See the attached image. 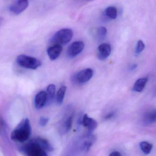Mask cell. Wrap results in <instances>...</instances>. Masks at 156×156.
Segmentation results:
<instances>
[{
	"label": "cell",
	"instance_id": "obj_5",
	"mask_svg": "<svg viewBox=\"0 0 156 156\" xmlns=\"http://www.w3.org/2000/svg\"><path fill=\"white\" fill-rule=\"evenodd\" d=\"M93 74L94 71L92 69H85L77 73L75 77V81L79 84L86 83L92 78Z\"/></svg>",
	"mask_w": 156,
	"mask_h": 156
},
{
	"label": "cell",
	"instance_id": "obj_28",
	"mask_svg": "<svg viewBox=\"0 0 156 156\" xmlns=\"http://www.w3.org/2000/svg\"><path fill=\"white\" fill-rule=\"evenodd\" d=\"M87 1H93V0H87Z\"/></svg>",
	"mask_w": 156,
	"mask_h": 156
},
{
	"label": "cell",
	"instance_id": "obj_11",
	"mask_svg": "<svg viewBox=\"0 0 156 156\" xmlns=\"http://www.w3.org/2000/svg\"><path fill=\"white\" fill-rule=\"evenodd\" d=\"M143 122L145 125L156 123V109H151L146 112L143 116Z\"/></svg>",
	"mask_w": 156,
	"mask_h": 156
},
{
	"label": "cell",
	"instance_id": "obj_16",
	"mask_svg": "<svg viewBox=\"0 0 156 156\" xmlns=\"http://www.w3.org/2000/svg\"><path fill=\"white\" fill-rule=\"evenodd\" d=\"M66 89V86H62L60 89H59L57 93V102L59 105H61L63 103Z\"/></svg>",
	"mask_w": 156,
	"mask_h": 156
},
{
	"label": "cell",
	"instance_id": "obj_24",
	"mask_svg": "<svg viewBox=\"0 0 156 156\" xmlns=\"http://www.w3.org/2000/svg\"><path fill=\"white\" fill-rule=\"evenodd\" d=\"M114 115V113H110L108 114H107V115L105 116V118L106 119H110L112 118V117H113Z\"/></svg>",
	"mask_w": 156,
	"mask_h": 156
},
{
	"label": "cell",
	"instance_id": "obj_8",
	"mask_svg": "<svg viewBox=\"0 0 156 156\" xmlns=\"http://www.w3.org/2000/svg\"><path fill=\"white\" fill-rule=\"evenodd\" d=\"M111 45L107 43H103L98 47L97 57L100 60H104L110 56L111 53Z\"/></svg>",
	"mask_w": 156,
	"mask_h": 156
},
{
	"label": "cell",
	"instance_id": "obj_21",
	"mask_svg": "<svg viewBox=\"0 0 156 156\" xmlns=\"http://www.w3.org/2000/svg\"><path fill=\"white\" fill-rule=\"evenodd\" d=\"M144 44L142 40H139L137 41L135 49V53L137 55L140 54L145 49Z\"/></svg>",
	"mask_w": 156,
	"mask_h": 156
},
{
	"label": "cell",
	"instance_id": "obj_2",
	"mask_svg": "<svg viewBox=\"0 0 156 156\" xmlns=\"http://www.w3.org/2000/svg\"><path fill=\"white\" fill-rule=\"evenodd\" d=\"M73 36V32L71 29L64 28L55 33L50 42L53 45H65L70 42Z\"/></svg>",
	"mask_w": 156,
	"mask_h": 156
},
{
	"label": "cell",
	"instance_id": "obj_10",
	"mask_svg": "<svg viewBox=\"0 0 156 156\" xmlns=\"http://www.w3.org/2000/svg\"><path fill=\"white\" fill-rule=\"evenodd\" d=\"M46 92L41 91L37 94L35 97L34 105L37 109H41L45 106L47 103Z\"/></svg>",
	"mask_w": 156,
	"mask_h": 156
},
{
	"label": "cell",
	"instance_id": "obj_18",
	"mask_svg": "<svg viewBox=\"0 0 156 156\" xmlns=\"http://www.w3.org/2000/svg\"><path fill=\"white\" fill-rule=\"evenodd\" d=\"M107 34V29L104 27H100L96 30V36L99 41H102L105 39Z\"/></svg>",
	"mask_w": 156,
	"mask_h": 156
},
{
	"label": "cell",
	"instance_id": "obj_23",
	"mask_svg": "<svg viewBox=\"0 0 156 156\" xmlns=\"http://www.w3.org/2000/svg\"><path fill=\"white\" fill-rule=\"evenodd\" d=\"M48 118L46 117H41L39 120V124L41 126H45L48 122Z\"/></svg>",
	"mask_w": 156,
	"mask_h": 156
},
{
	"label": "cell",
	"instance_id": "obj_12",
	"mask_svg": "<svg viewBox=\"0 0 156 156\" xmlns=\"http://www.w3.org/2000/svg\"><path fill=\"white\" fill-rule=\"evenodd\" d=\"M82 124L86 127L89 131H92L97 128V122L93 118H90L87 114H84L83 117Z\"/></svg>",
	"mask_w": 156,
	"mask_h": 156
},
{
	"label": "cell",
	"instance_id": "obj_9",
	"mask_svg": "<svg viewBox=\"0 0 156 156\" xmlns=\"http://www.w3.org/2000/svg\"><path fill=\"white\" fill-rule=\"evenodd\" d=\"M62 50H63L62 45L55 44L49 47L48 49V55L51 60H55L59 56L60 54L62 53Z\"/></svg>",
	"mask_w": 156,
	"mask_h": 156
},
{
	"label": "cell",
	"instance_id": "obj_17",
	"mask_svg": "<svg viewBox=\"0 0 156 156\" xmlns=\"http://www.w3.org/2000/svg\"><path fill=\"white\" fill-rule=\"evenodd\" d=\"M105 15L109 18L115 19L117 17V10L115 6H109L106 8L105 11Z\"/></svg>",
	"mask_w": 156,
	"mask_h": 156
},
{
	"label": "cell",
	"instance_id": "obj_4",
	"mask_svg": "<svg viewBox=\"0 0 156 156\" xmlns=\"http://www.w3.org/2000/svg\"><path fill=\"white\" fill-rule=\"evenodd\" d=\"M16 62L21 67L30 69H37L41 65V61L39 60L25 55H19L17 56Z\"/></svg>",
	"mask_w": 156,
	"mask_h": 156
},
{
	"label": "cell",
	"instance_id": "obj_14",
	"mask_svg": "<svg viewBox=\"0 0 156 156\" xmlns=\"http://www.w3.org/2000/svg\"><path fill=\"white\" fill-rule=\"evenodd\" d=\"M34 140L41 146V147L46 152H51L53 150V147H52L50 143L48 140L41 137H37L34 138Z\"/></svg>",
	"mask_w": 156,
	"mask_h": 156
},
{
	"label": "cell",
	"instance_id": "obj_20",
	"mask_svg": "<svg viewBox=\"0 0 156 156\" xmlns=\"http://www.w3.org/2000/svg\"><path fill=\"white\" fill-rule=\"evenodd\" d=\"M73 115H70L66 119L65 122V128L66 132H68L71 130L73 123Z\"/></svg>",
	"mask_w": 156,
	"mask_h": 156
},
{
	"label": "cell",
	"instance_id": "obj_27",
	"mask_svg": "<svg viewBox=\"0 0 156 156\" xmlns=\"http://www.w3.org/2000/svg\"><path fill=\"white\" fill-rule=\"evenodd\" d=\"M3 18L2 17L0 16V25L2 24V23Z\"/></svg>",
	"mask_w": 156,
	"mask_h": 156
},
{
	"label": "cell",
	"instance_id": "obj_7",
	"mask_svg": "<svg viewBox=\"0 0 156 156\" xmlns=\"http://www.w3.org/2000/svg\"><path fill=\"white\" fill-rule=\"evenodd\" d=\"M28 4V0H17L15 3L9 7V10L14 14H20L27 8Z\"/></svg>",
	"mask_w": 156,
	"mask_h": 156
},
{
	"label": "cell",
	"instance_id": "obj_6",
	"mask_svg": "<svg viewBox=\"0 0 156 156\" xmlns=\"http://www.w3.org/2000/svg\"><path fill=\"white\" fill-rule=\"evenodd\" d=\"M84 48V43L83 41H76L72 43L67 50V55L70 58L75 57L80 54Z\"/></svg>",
	"mask_w": 156,
	"mask_h": 156
},
{
	"label": "cell",
	"instance_id": "obj_25",
	"mask_svg": "<svg viewBox=\"0 0 156 156\" xmlns=\"http://www.w3.org/2000/svg\"><path fill=\"white\" fill-rule=\"evenodd\" d=\"M110 156H122L121 153H119V152L117 151H114V152H112L110 154Z\"/></svg>",
	"mask_w": 156,
	"mask_h": 156
},
{
	"label": "cell",
	"instance_id": "obj_19",
	"mask_svg": "<svg viewBox=\"0 0 156 156\" xmlns=\"http://www.w3.org/2000/svg\"><path fill=\"white\" fill-rule=\"evenodd\" d=\"M140 148L145 154H150L153 149V145L147 142H142L140 144Z\"/></svg>",
	"mask_w": 156,
	"mask_h": 156
},
{
	"label": "cell",
	"instance_id": "obj_15",
	"mask_svg": "<svg viewBox=\"0 0 156 156\" xmlns=\"http://www.w3.org/2000/svg\"><path fill=\"white\" fill-rule=\"evenodd\" d=\"M55 86L54 84H50L47 89V103L51 101L55 97Z\"/></svg>",
	"mask_w": 156,
	"mask_h": 156
},
{
	"label": "cell",
	"instance_id": "obj_1",
	"mask_svg": "<svg viewBox=\"0 0 156 156\" xmlns=\"http://www.w3.org/2000/svg\"><path fill=\"white\" fill-rule=\"evenodd\" d=\"M32 128L28 118L23 119L11 134V139L14 142L23 143L31 136Z\"/></svg>",
	"mask_w": 156,
	"mask_h": 156
},
{
	"label": "cell",
	"instance_id": "obj_13",
	"mask_svg": "<svg viewBox=\"0 0 156 156\" xmlns=\"http://www.w3.org/2000/svg\"><path fill=\"white\" fill-rule=\"evenodd\" d=\"M148 81L147 78H141L136 81L133 88V90L136 92H141L144 90Z\"/></svg>",
	"mask_w": 156,
	"mask_h": 156
},
{
	"label": "cell",
	"instance_id": "obj_26",
	"mask_svg": "<svg viewBox=\"0 0 156 156\" xmlns=\"http://www.w3.org/2000/svg\"><path fill=\"white\" fill-rule=\"evenodd\" d=\"M137 67V65H136V64H133L132 66H130V67H129V70H130V71H133L135 70L136 67Z\"/></svg>",
	"mask_w": 156,
	"mask_h": 156
},
{
	"label": "cell",
	"instance_id": "obj_22",
	"mask_svg": "<svg viewBox=\"0 0 156 156\" xmlns=\"http://www.w3.org/2000/svg\"><path fill=\"white\" fill-rule=\"evenodd\" d=\"M92 145V141L91 140H87L84 141L82 145V149L84 152H88Z\"/></svg>",
	"mask_w": 156,
	"mask_h": 156
},
{
	"label": "cell",
	"instance_id": "obj_3",
	"mask_svg": "<svg viewBox=\"0 0 156 156\" xmlns=\"http://www.w3.org/2000/svg\"><path fill=\"white\" fill-rule=\"evenodd\" d=\"M22 151L27 155L29 156H46V152L40 145L33 139L23 147Z\"/></svg>",
	"mask_w": 156,
	"mask_h": 156
}]
</instances>
